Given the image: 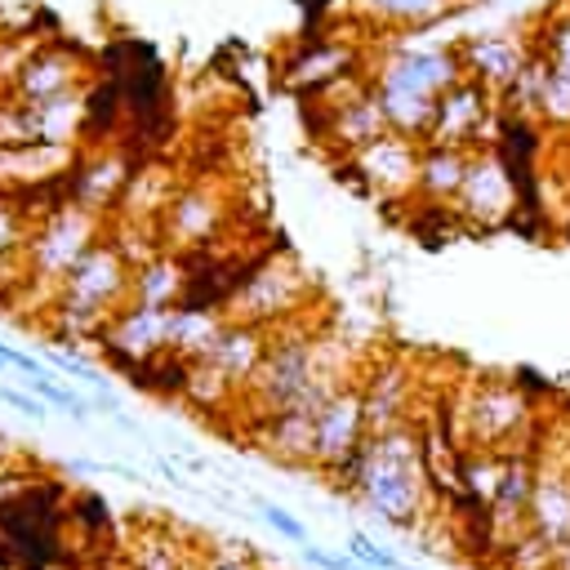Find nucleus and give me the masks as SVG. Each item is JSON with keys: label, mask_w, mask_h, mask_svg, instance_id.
I'll use <instances>...</instances> for the list:
<instances>
[{"label": "nucleus", "mask_w": 570, "mask_h": 570, "mask_svg": "<svg viewBox=\"0 0 570 570\" xmlns=\"http://www.w3.org/2000/svg\"><path fill=\"white\" fill-rule=\"evenodd\" d=\"M334 485L356 494V503L370 517H379L396 530H419L428 517V503H432L419 428L401 423L387 432H370L361 441V450L334 472Z\"/></svg>", "instance_id": "f257e3e1"}, {"label": "nucleus", "mask_w": 570, "mask_h": 570, "mask_svg": "<svg viewBox=\"0 0 570 570\" xmlns=\"http://www.w3.org/2000/svg\"><path fill=\"white\" fill-rule=\"evenodd\" d=\"M454 80H463L454 45H410V40H396V45H387L374 58V71H370V89H374V98L383 107L387 129L405 134V138H419V142L428 134L436 98Z\"/></svg>", "instance_id": "f03ea898"}, {"label": "nucleus", "mask_w": 570, "mask_h": 570, "mask_svg": "<svg viewBox=\"0 0 570 570\" xmlns=\"http://www.w3.org/2000/svg\"><path fill=\"white\" fill-rule=\"evenodd\" d=\"M129 281H134V267L120 258V249L102 227V236L85 249V258L67 272V281L53 294L58 338L76 343L80 334H102V325L129 303Z\"/></svg>", "instance_id": "7ed1b4c3"}, {"label": "nucleus", "mask_w": 570, "mask_h": 570, "mask_svg": "<svg viewBox=\"0 0 570 570\" xmlns=\"http://www.w3.org/2000/svg\"><path fill=\"white\" fill-rule=\"evenodd\" d=\"M459 436L463 450H539V410L534 396L512 379H476L459 396Z\"/></svg>", "instance_id": "20e7f679"}, {"label": "nucleus", "mask_w": 570, "mask_h": 570, "mask_svg": "<svg viewBox=\"0 0 570 570\" xmlns=\"http://www.w3.org/2000/svg\"><path fill=\"white\" fill-rule=\"evenodd\" d=\"M102 214L67 200L58 205L53 214L40 218V227L27 232V245H22V285L36 289V281L49 289V303L58 294V285L67 281V272L85 258V249L102 236Z\"/></svg>", "instance_id": "39448f33"}, {"label": "nucleus", "mask_w": 570, "mask_h": 570, "mask_svg": "<svg viewBox=\"0 0 570 570\" xmlns=\"http://www.w3.org/2000/svg\"><path fill=\"white\" fill-rule=\"evenodd\" d=\"M419 156H423V142L419 138H405V134H379L374 142H365L361 151H352L343 160V169L352 174V183L370 196H379L383 205H401V200H414V187H419Z\"/></svg>", "instance_id": "423d86ee"}, {"label": "nucleus", "mask_w": 570, "mask_h": 570, "mask_svg": "<svg viewBox=\"0 0 570 570\" xmlns=\"http://www.w3.org/2000/svg\"><path fill=\"white\" fill-rule=\"evenodd\" d=\"M517 183H512V169L503 165V156L490 147H476L468 151V169H463V187L454 196V218L468 223V227H503V223H517Z\"/></svg>", "instance_id": "0eeeda50"}, {"label": "nucleus", "mask_w": 570, "mask_h": 570, "mask_svg": "<svg viewBox=\"0 0 570 570\" xmlns=\"http://www.w3.org/2000/svg\"><path fill=\"white\" fill-rule=\"evenodd\" d=\"M499 120V98L490 89H481L476 80H454L436 107H432V120H428V134H423V147H459V151H476V147H490V129Z\"/></svg>", "instance_id": "6e6552de"}, {"label": "nucleus", "mask_w": 570, "mask_h": 570, "mask_svg": "<svg viewBox=\"0 0 570 570\" xmlns=\"http://www.w3.org/2000/svg\"><path fill=\"white\" fill-rule=\"evenodd\" d=\"M370 436L365 428V401H361V383L338 387L316 414H312V468H321L325 476H334Z\"/></svg>", "instance_id": "1a4fd4ad"}, {"label": "nucleus", "mask_w": 570, "mask_h": 570, "mask_svg": "<svg viewBox=\"0 0 570 570\" xmlns=\"http://www.w3.org/2000/svg\"><path fill=\"white\" fill-rule=\"evenodd\" d=\"M169 330H174V312H156V307H142V303H125L98 334L102 343V356L116 361L120 370H138L142 361L169 352Z\"/></svg>", "instance_id": "9d476101"}, {"label": "nucleus", "mask_w": 570, "mask_h": 570, "mask_svg": "<svg viewBox=\"0 0 570 570\" xmlns=\"http://www.w3.org/2000/svg\"><path fill=\"white\" fill-rule=\"evenodd\" d=\"M459 49V67L468 80H476L481 89H490L494 98H503L512 89V80L521 76L525 58H530V40L517 31H476L468 40H454Z\"/></svg>", "instance_id": "9b49d317"}, {"label": "nucleus", "mask_w": 570, "mask_h": 570, "mask_svg": "<svg viewBox=\"0 0 570 570\" xmlns=\"http://www.w3.org/2000/svg\"><path fill=\"white\" fill-rule=\"evenodd\" d=\"M223 223V200L214 196V187L205 183H191V187H174L165 214H160V245L174 249V254H187L196 245H205Z\"/></svg>", "instance_id": "f8f14e48"}, {"label": "nucleus", "mask_w": 570, "mask_h": 570, "mask_svg": "<svg viewBox=\"0 0 570 570\" xmlns=\"http://www.w3.org/2000/svg\"><path fill=\"white\" fill-rule=\"evenodd\" d=\"M534 459L539 468H534V490H530V530L543 543L561 548L570 539V463L548 450H539Z\"/></svg>", "instance_id": "ddd939ff"}, {"label": "nucleus", "mask_w": 570, "mask_h": 570, "mask_svg": "<svg viewBox=\"0 0 570 570\" xmlns=\"http://www.w3.org/2000/svg\"><path fill=\"white\" fill-rule=\"evenodd\" d=\"M361 383V401H365V428L370 432H387L410 423V405H414V374L405 361H379Z\"/></svg>", "instance_id": "4468645a"}, {"label": "nucleus", "mask_w": 570, "mask_h": 570, "mask_svg": "<svg viewBox=\"0 0 570 570\" xmlns=\"http://www.w3.org/2000/svg\"><path fill=\"white\" fill-rule=\"evenodd\" d=\"M187 289H191L187 258L174 254V249H156L142 267H134L129 303H142V307H156V312H174V307H183Z\"/></svg>", "instance_id": "2eb2a0df"}, {"label": "nucleus", "mask_w": 570, "mask_h": 570, "mask_svg": "<svg viewBox=\"0 0 570 570\" xmlns=\"http://www.w3.org/2000/svg\"><path fill=\"white\" fill-rule=\"evenodd\" d=\"M62 94H80V58L67 49H40L18 67V102L36 107Z\"/></svg>", "instance_id": "dca6fc26"}, {"label": "nucleus", "mask_w": 570, "mask_h": 570, "mask_svg": "<svg viewBox=\"0 0 570 570\" xmlns=\"http://www.w3.org/2000/svg\"><path fill=\"white\" fill-rule=\"evenodd\" d=\"M454 9L459 0H352V18L374 31H419Z\"/></svg>", "instance_id": "f3484780"}, {"label": "nucleus", "mask_w": 570, "mask_h": 570, "mask_svg": "<svg viewBox=\"0 0 570 570\" xmlns=\"http://www.w3.org/2000/svg\"><path fill=\"white\" fill-rule=\"evenodd\" d=\"M463 169H468V151H459V147H423L414 200H423V205H454V196L463 187Z\"/></svg>", "instance_id": "a211bd4d"}, {"label": "nucleus", "mask_w": 570, "mask_h": 570, "mask_svg": "<svg viewBox=\"0 0 570 570\" xmlns=\"http://www.w3.org/2000/svg\"><path fill=\"white\" fill-rule=\"evenodd\" d=\"M125 183H129V165L111 151H102V156H94L89 165H80L76 174H71V200L76 205H85V209H94V214H102L116 196H125Z\"/></svg>", "instance_id": "6ab92c4d"}, {"label": "nucleus", "mask_w": 570, "mask_h": 570, "mask_svg": "<svg viewBox=\"0 0 570 570\" xmlns=\"http://www.w3.org/2000/svg\"><path fill=\"white\" fill-rule=\"evenodd\" d=\"M530 49H534L552 71H570V4L548 9V18L539 22Z\"/></svg>", "instance_id": "aec40b11"}, {"label": "nucleus", "mask_w": 570, "mask_h": 570, "mask_svg": "<svg viewBox=\"0 0 570 570\" xmlns=\"http://www.w3.org/2000/svg\"><path fill=\"white\" fill-rule=\"evenodd\" d=\"M552 561H557V548L543 543L534 530L517 534L508 548L494 552V566H499V570H552Z\"/></svg>", "instance_id": "412c9836"}, {"label": "nucleus", "mask_w": 570, "mask_h": 570, "mask_svg": "<svg viewBox=\"0 0 570 570\" xmlns=\"http://www.w3.org/2000/svg\"><path fill=\"white\" fill-rule=\"evenodd\" d=\"M134 570H196V561L191 557H183V548L174 543V539H165V534H156V530H147L142 539H138V548H134V561H129Z\"/></svg>", "instance_id": "4be33fe9"}, {"label": "nucleus", "mask_w": 570, "mask_h": 570, "mask_svg": "<svg viewBox=\"0 0 570 570\" xmlns=\"http://www.w3.org/2000/svg\"><path fill=\"white\" fill-rule=\"evenodd\" d=\"M31 396L45 401V410H58V414H67V419H80V423L94 419V405H89L80 392L62 387L58 379H31Z\"/></svg>", "instance_id": "5701e85b"}, {"label": "nucleus", "mask_w": 570, "mask_h": 570, "mask_svg": "<svg viewBox=\"0 0 570 570\" xmlns=\"http://www.w3.org/2000/svg\"><path fill=\"white\" fill-rule=\"evenodd\" d=\"M27 218H22V205L13 196L0 191V258H18L22 245H27Z\"/></svg>", "instance_id": "b1692460"}, {"label": "nucleus", "mask_w": 570, "mask_h": 570, "mask_svg": "<svg viewBox=\"0 0 570 570\" xmlns=\"http://www.w3.org/2000/svg\"><path fill=\"white\" fill-rule=\"evenodd\" d=\"M254 512H258V517H263L281 539H289V543H298V548H307V543H312V539H307V525H303L294 512H285L281 503H272V499H258V494H254Z\"/></svg>", "instance_id": "393cba45"}, {"label": "nucleus", "mask_w": 570, "mask_h": 570, "mask_svg": "<svg viewBox=\"0 0 570 570\" xmlns=\"http://www.w3.org/2000/svg\"><path fill=\"white\" fill-rule=\"evenodd\" d=\"M347 557L356 561V566H365V570H401V557L392 552V548H383V543H374L370 534H347Z\"/></svg>", "instance_id": "a878e982"}, {"label": "nucleus", "mask_w": 570, "mask_h": 570, "mask_svg": "<svg viewBox=\"0 0 570 570\" xmlns=\"http://www.w3.org/2000/svg\"><path fill=\"white\" fill-rule=\"evenodd\" d=\"M49 361H53V365H58L62 374H71V379H80V383H89V387H102V383H107L98 365H89L85 356H76V352H67V347H62V352H53Z\"/></svg>", "instance_id": "bb28decb"}, {"label": "nucleus", "mask_w": 570, "mask_h": 570, "mask_svg": "<svg viewBox=\"0 0 570 570\" xmlns=\"http://www.w3.org/2000/svg\"><path fill=\"white\" fill-rule=\"evenodd\" d=\"M0 401L9 405V410H18L22 419H49V410H45V401H36L31 392H22V387H13V383H0Z\"/></svg>", "instance_id": "cd10ccee"}, {"label": "nucleus", "mask_w": 570, "mask_h": 570, "mask_svg": "<svg viewBox=\"0 0 570 570\" xmlns=\"http://www.w3.org/2000/svg\"><path fill=\"white\" fill-rule=\"evenodd\" d=\"M303 561L316 566V570H365V566H356L347 552H325V548H316V543L303 548Z\"/></svg>", "instance_id": "c85d7f7f"}, {"label": "nucleus", "mask_w": 570, "mask_h": 570, "mask_svg": "<svg viewBox=\"0 0 570 570\" xmlns=\"http://www.w3.org/2000/svg\"><path fill=\"white\" fill-rule=\"evenodd\" d=\"M196 570H254L240 552H205L196 557Z\"/></svg>", "instance_id": "c756f323"}, {"label": "nucleus", "mask_w": 570, "mask_h": 570, "mask_svg": "<svg viewBox=\"0 0 570 570\" xmlns=\"http://www.w3.org/2000/svg\"><path fill=\"white\" fill-rule=\"evenodd\" d=\"M552 570H570V539L557 548V561H552Z\"/></svg>", "instance_id": "7c9ffc66"}, {"label": "nucleus", "mask_w": 570, "mask_h": 570, "mask_svg": "<svg viewBox=\"0 0 570 570\" xmlns=\"http://www.w3.org/2000/svg\"><path fill=\"white\" fill-rule=\"evenodd\" d=\"M0 370H4V365H0Z\"/></svg>", "instance_id": "2f4dec72"}]
</instances>
